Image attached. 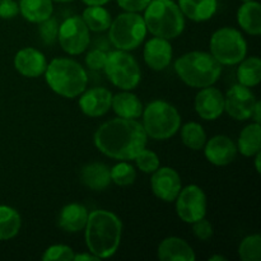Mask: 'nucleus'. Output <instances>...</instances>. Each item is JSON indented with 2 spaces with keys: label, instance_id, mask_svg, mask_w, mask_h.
Instances as JSON below:
<instances>
[{
  "label": "nucleus",
  "instance_id": "nucleus-1",
  "mask_svg": "<svg viewBox=\"0 0 261 261\" xmlns=\"http://www.w3.org/2000/svg\"><path fill=\"white\" fill-rule=\"evenodd\" d=\"M148 135L142 122L135 119L116 117L102 124L93 137L97 149L106 157L132 161L147 145Z\"/></svg>",
  "mask_w": 261,
  "mask_h": 261
},
{
  "label": "nucleus",
  "instance_id": "nucleus-2",
  "mask_svg": "<svg viewBox=\"0 0 261 261\" xmlns=\"http://www.w3.org/2000/svg\"><path fill=\"white\" fill-rule=\"evenodd\" d=\"M84 229L86 244L91 254L99 260L116 254L122 234V223L116 214L102 209L91 212Z\"/></svg>",
  "mask_w": 261,
  "mask_h": 261
},
{
  "label": "nucleus",
  "instance_id": "nucleus-3",
  "mask_svg": "<svg viewBox=\"0 0 261 261\" xmlns=\"http://www.w3.org/2000/svg\"><path fill=\"white\" fill-rule=\"evenodd\" d=\"M47 86L56 94L65 98L81 96L88 84L87 71L78 61L69 58H56L47 64L45 70Z\"/></svg>",
  "mask_w": 261,
  "mask_h": 261
},
{
  "label": "nucleus",
  "instance_id": "nucleus-4",
  "mask_svg": "<svg viewBox=\"0 0 261 261\" xmlns=\"http://www.w3.org/2000/svg\"><path fill=\"white\" fill-rule=\"evenodd\" d=\"M175 71L189 87L204 88L213 86L218 81L222 74V65L212 54L191 51L175 61Z\"/></svg>",
  "mask_w": 261,
  "mask_h": 261
},
{
  "label": "nucleus",
  "instance_id": "nucleus-5",
  "mask_svg": "<svg viewBox=\"0 0 261 261\" xmlns=\"http://www.w3.org/2000/svg\"><path fill=\"white\" fill-rule=\"evenodd\" d=\"M143 19L154 37L173 40L185 30V17L173 0H150Z\"/></svg>",
  "mask_w": 261,
  "mask_h": 261
},
{
  "label": "nucleus",
  "instance_id": "nucleus-6",
  "mask_svg": "<svg viewBox=\"0 0 261 261\" xmlns=\"http://www.w3.org/2000/svg\"><path fill=\"white\" fill-rule=\"evenodd\" d=\"M143 127L149 138L167 140L180 130L181 116L177 109L162 99H154L143 109Z\"/></svg>",
  "mask_w": 261,
  "mask_h": 261
},
{
  "label": "nucleus",
  "instance_id": "nucleus-7",
  "mask_svg": "<svg viewBox=\"0 0 261 261\" xmlns=\"http://www.w3.org/2000/svg\"><path fill=\"white\" fill-rule=\"evenodd\" d=\"M147 32V25L142 15L125 12L111 22L109 27V38L117 50L132 51L139 47Z\"/></svg>",
  "mask_w": 261,
  "mask_h": 261
},
{
  "label": "nucleus",
  "instance_id": "nucleus-8",
  "mask_svg": "<svg viewBox=\"0 0 261 261\" xmlns=\"http://www.w3.org/2000/svg\"><path fill=\"white\" fill-rule=\"evenodd\" d=\"M103 70L110 82L122 91H133L142 79L139 64L129 51L115 50L107 53Z\"/></svg>",
  "mask_w": 261,
  "mask_h": 261
},
{
  "label": "nucleus",
  "instance_id": "nucleus-9",
  "mask_svg": "<svg viewBox=\"0 0 261 261\" xmlns=\"http://www.w3.org/2000/svg\"><path fill=\"white\" fill-rule=\"evenodd\" d=\"M211 54L221 65H236L246 58L247 42L239 30L223 27L211 37Z\"/></svg>",
  "mask_w": 261,
  "mask_h": 261
},
{
  "label": "nucleus",
  "instance_id": "nucleus-10",
  "mask_svg": "<svg viewBox=\"0 0 261 261\" xmlns=\"http://www.w3.org/2000/svg\"><path fill=\"white\" fill-rule=\"evenodd\" d=\"M60 47L69 55H79L87 50L91 41L89 30L82 17H69L59 25Z\"/></svg>",
  "mask_w": 261,
  "mask_h": 261
},
{
  "label": "nucleus",
  "instance_id": "nucleus-11",
  "mask_svg": "<svg viewBox=\"0 0 261 261\" xmlns=\"http://www.w3.org/2000/svg\"><path fill=\"white\" fill-rule=\"evenodd\" d=\"M176 213L185 223H194L206 214V195L198 185L181 189L176 198Z\"/></svg>",
  "mask_w": 261,
  "mask_h": 261
},
{
  "label": "nucleus",
  "instance_id": "nucleus-12",
  "mask_svg": "<svg viewBox=\"0 0 261 261\" xmlns=\"http://www.w3.org/2000/svg\"><path fill=\"white\" fill-rule=\"evenodd\" d=\"M256 97L249 87L242 84H234L228 89L224 96V111L237 121H245L251 119Z\"/></svg>",
  "mask_w": 261,
  "mask_h": 261
},
{
  "label": "nucleus",
  "instance_id": "nucleus-13",
  "mask_svg": "<svg viewBox=\"0 0 261 261\" xmlns=\"http://www.w3.org/2000/svg\"><path fill=\"white\" fill-rule=\"evenodd\" d=\"M152 191L160 200L172 203L182 189V182L177 171L171 167H158L150 178Z\"/></svg>",
  "mask_w": 261,
  "mask_h": 261
},
{
  "label": "nucleus",
  "instance_id": "nucleus-14",
  "mask_svg": "<svg viewBox=\"0 0 261 261\" xmlns=\"http://www.w3.org/2000/svg\"><path fill=\"white\" fill-rule=\"evenodd\" d=\"M195 111L206 121H214L224 112V96L213 86L204 87L195 97Z\"/></svg>",
  "mask_w": 261,
  "mask_h": 261
},
{
  "label": "nucleus",
  "instance_id": "nucleus-15",
  "mask_svg": "<svg viewBox=\"0 0 261 261\" xmlns=\"http://www.w3.org/2000/svg\"><path fill=\"white\" fill-rule=\"evenodd\" d=\"M112 93L103 87L86 89L79 98L82 112L89 117L103 116L111 109Z\"/></svg>",
  "mask_w": 261,
  "mask_h": 261
},
{
  "label": "nucleus",
  "instance_id": "nucleus-16",
  "mask_svg": "<svg viewBox=\"0 0 261 261\" xmlns=\"http://www.w3.org/2000/svg\"><path fill=\"white\" fill-rule=\"evenodd\" d=\"M205 158L214 166H227L236 160L237 145L226 135H216L204 145Z\"/></svg>",
  "mask_w": 261,
  "mask_h": 261
},
{
  "label": "nucleus",
  "instance_id": "nucleus-17",
  "mask_svg": "<svg viewBox=\"0 0 261 261\" xmlns=\"http://www.w3.org/2000/svg\"><path fill=\"white\" fill-rule=\"evenodd\" d=\"M15 70L27 78H37L45 74L47 61L40 50L33 47H24L14 56Z\"/></svg>",
  "mask_w": 261,
  "mask_h": 261
},
{
  "label": "nucleus",
  "instance_id": "nucleus-18",
  "mask_svg": "<svg viewBox=\"0 0 261 261\" xmlns=\"http://www.w3.org/2000/svg\"><path fill=\"white\" fill-rule=\"evenodd\" d=\"M172 46L170 40L162 37H153L145 43L143 56L144 61L150 69L161 71L170 65L172 60Z\"/></svg>",
  "mask_w": 261,
  "mask_h": 261
},
{
  "label": "nucleus",
  "instance_id": "nucleus-19",
  "mask_svg": "<svg viewBox=\"0 0 261 261\" xmlns=\"http://www.w3.org/2000/svg\"><path fill=\"white\" fill-rule=\"evenodd\" d=\"M158 259L162 261H194L196 259L193 247L180 237L171 236L158 246Z\"/></svg>",
  "mask_w": 261,
  "mask_h": 261
},
{
  "label": "nucleus",
  "instance_id": "nucleus-20",
  "mask_svg": "<svg viewBox=\"0 0 261 261\" xmlns=\"http://www.w3.org/2000/svg\"><path fill=\"white\" fill-rule=\"evenodd\" d=\"M88 211L79 203H70L64 206L59 214L58 223L63 231L75 233L86 227L88 221Z\"/></svg>",
  "mask_w": 261,
  "mask_h": 261
},
{
  "label": "nucleus",
  "instance_id": "nucleus-21",
  "mask_svg": "<svg viewBox=\"0 0 261 261\" xmlns=\"http://www.w3.org/2000/svg\"><path fill=\"white\" fill-rule=\"evenodd\" d=\"M81 181L93 191H103L111 184L110 168L105 163H88L81 170Z\"/></svg>",
  "mask_w": 261,
  "mask_h": 261
},
{
  "label": "nucleus",
  "instance_id": "nucleus-22",
  "mask_svg": "<svg viewBox=\"0 0 261 261\" xmlns=\"http://www.w3.org/2000/svg\"><path fill=\"white\" fill-rule=\"evenodd\" d=\"M184 17L194 22L209 20L218 9V0H178Z\"/></svg>",
  "mask_w": 261,
  "mask_h": 261
},
{
  "label": "nucleus",
  "instance_id": "nucleus-23",
  "mask_svg": "<svg viewBox=\"0 0 261 261\" xmlns=\"http://www.w3.org/2000/svg\"><path fill=\"white\" fill-rule=\"evenodd\" d=\"M111 109L122 119H138L142 116L144 107L138 96L130 91H124L112 96Z\"/></svg>",
  "mask_w": 261,
  "mask_h": 261
},
{
  "label": "nucleus",
  "instance_id": "nucleus-24",
  "mask_svg": "<svg viewBox=\"0 0 261 261\" xmlns=\"http://www.w3.org/2000/svg\"><path fill=\"white\" fill-rule=\"evenodd\" d=\"M237 23L251 36L261 35V5L255 0L245 2L237 10Z\"/></svg>",
  "mask_w": 261,
  "mask_h": 261
},
{
  "label": "nucleus",
  "instance_id": "nucleus-25",
  "mask_svg": "<svg viewBox=\"0 0 261 261\" xmlns=\"http://www.w3.org/2000/svg\"><path fill=\"white\" fill-rule=\"evenodd\" d=\"M19 13L25 20L40 24L53 15V0H19Z\"/></svg>",
  "mask_w": 261,
  "mask_h": 261
},
{
  "label": "nucleus",
  "instance_id": "nucleus-26",
  "mask_svg": "<svg viewBox=\"0 0 261 261\" xmlns=\"http://www.w3.org/2000/svg\"><path fill=\"white\" fill-rule=\"evenodd\" d=\"M261 149V126L257 122L242 129L237 143V152L245 157H254Z\"/></svg>",
  "mask_w": 261,
  "mask_h": 261
},
{
  "label": "nucleus",
  "instance_id": "nucleus-27",
  "mask_svg": "<svg viewBox=\"0 0 261 261\" xmlns=\"http://www.w3.org/2000/svg\"><path fill=\"white\" fill-rule=\"evenodd\" d=\"M82 19L84 20L88 30L93 32H105L109 30L112 22L111 14L103 5H88L83 10Z\"/></svg>",
  "mask_w": 261,
  "mask_h": 261
},
{
  "label": "nucleus",
  "instance_id": "nucleus-28",
  "mask_svg": "<svg viewBox=\"0 0 261 261\" xmlns=\"http://www.w3.org/2000/svg\"><path fill=\"white\" fill-rule=\"evenodd\" d=\"M237 68V81L245 87H256L261 81V60L257 56L244 59Z\"/></svg>",
  "mask_w": 261,
  "mask_h": 261
},
{
  "label": "nucleus",
  "instance_id": "nucleus-29",
  "mask_svg": "<svg viewBox=\"0 0 261 261\" xmlns=\"http://www.w3.org/2000/svg\"><path fill=\"white\" fill-rule=\"evenodd\" d=\"M22 226L19 213L14 208L0 205V241L14 239Z\"/></svg>",
  "mask_w": 261,
  "mask_h": 261
},
{
  "label": "nucleus",
  "instance_id": "nucleus-30",
  "mask_svg": "<svg viewBox=\"0 0 261 261\" xmlns=\"http://www.w3.org/2000/svg\"><path fill=\"white\" fill-rule=\"evenodd\" d=\"M181 140L189 149L200 150L206 143V133L198 122H188L181 129Z\"/></svg>",
  "mask_w": 261,
  "mask_h": 261
},
{
  "label": "nucleus",
  "instance_id": "nucleus-31",
  "mask_svg": "<svg viewBox=\"0 0 261 261\" xmlns=\"http://www.w3.org/2000/svg\"><path fill=\"white\" fill-rule=\"evenodd\" d=\"M110 176H111V182H114L115 185L129 186L135 182L137 170L127 161H121L110 170Z\"/></svg>",
  "mask_w": 261,
  "mask_h": 261
},
{
  "label": "nucleus",
  "instance_id": "nucleus-32",
  "mask_svg": "<svg viewBox=\"0 0 261 261\" xmlns=\"http://www.w3.org/2000/svg\"><path fill=\"white\" fill-rule=\"evenodd\" d=\"M239 256L242 261H260L261 259V236L251 234L245 237L239 246Z\"/></svg>",
  "mask_w": 261,
  "mask_h": 261
},
{
  "label": "nucleus",
  "instance_id": "nucleus-33",
  "mask_svg": "<svg viewBox=\"0 0 261 261\" xmlns=\"http://www.w3.org/2000/svg\"><path fill=\"white\" fill-rule=\"evenodd\" d=\"M134 161L138 168L144 173H153L160 167V157L157 155V153L147 149V148L140 150L137 157L134 158Z\"/></svg>",
  "mask_w": 261,
  "mask_h": 261
},
{
  "label": "nucleus",
  "instance_id": "nucleus-34",
  "mask_svg": "<svg viewBox=\"0 0 261 261\" xmlns=\"http://www.w3.org/2000/svg\"><path fill=\"white\" fill-rule=\"evenodd\" d=\"M74 251L66 245H53L45 250L42 255L43 261H73Z\"/></svg>",
  "mask_w": 261,
  "mask_h": 261
},
{
  "label": "nucleus",
  "instance_id": "nucleus-35",
  "mask_svg": "<svg viewBox=\"0 0 261 261\" xmlns=\"http://www.w3.org/2000/svg\"><path fill=\"white\" fill-rule=\"evenodd\" d=\"M40 32L41 40L45 45H53L56 40H58V32H59V23L55 18L50 17L48 19L43 20L40 23Z\"/></svg>",
  "mask_w": 261,
  "mask_h": 261
},
{
  "label": "nucleus",
  "instance_id": "nucleus-36",
  "mask_svg": "<svg viewBox=\"0 0 261 261\" xmlns=\"http://www.w3.org/2000/svg\"><path fill=\"white\" fill-rule=\"evenodd\" d=\"M107 53L99 48L91 50L86 56V64L91 70H103L105 63H106Z\"/></svg>",
  "mask_w": 261,
  "mask_h": 261
},
{
  "label": "nucleus",
  "instance_id": "nucleus-37",
  "mask_svg": "<svg viewBox=\"0 0 261 261\" xmlns=\"http://www.w3.org/2000/svg\"><path fill=\"white\" fill-rule=\"evenodd\" d=\"M191 224H193V232L196 239L200 240V241H208L209 239H212V236H213V226H212L208 219H205V217Z\"/></svg>",
  "mask_w": 261,
  "mask_h": 261
},
{
  "label": "nucleus",
  "instance_id": "nucleus-38",
  "mask_svg": "<svg viewBox=\"0 0 261 261\" xmlns=\"http://www.w3.org/2000/svg\"><path fill=\"white\" fill-rule=\"evenodd\" d=\"M116 2L119 7L125 12L139 13L148 7L150 0H116Z\"/></svg>",
  "mask_w": 261,
  "mask_h": 261
},
{
  "label": "nucleus",
  "instance_id": "nucleus-39",
  "mask_svg": "<svg viewBox=\"0 0 261 261\" xmlns=\"http://www.w3.org/2000/svg\"><path fill=\"white\" fill-rule=\"evenodd\" d=\"M19 13V7L14 0H0V18L12 19Z\"/></svg>",
  "mask_w": 261,
  "mask_h": 261
},
{
  "label": "nucleus",
  "instance_id": "nucleus-40",
  "mask_svg": "<svg viewBox=\"0 0 261 261\" xmlns=\"http://www.w3.org/2000/svg\"><path fill=\"white\" fill-rule=\"evenodd\" d=\"M75 261H94V260H99L98 257L94 256L93 254H91V252H83V254H78V255H74V259Z\"/></svg>",
  "mask_w": 261,
  "mask_h": 261
},
{
  "label": "nucleus",
  "instance_id": "nucleus-41",
  "mask_svg": "<svg viewBox=\"0 0 261 261\" xmlns=\"http://www.w3.org/2000/svg\"><path fill=\"white\" fill-rule=\"evenodd\" d=\"M251 117L255 120V122H257V124H260L261 122V103H260V101H256V103H255L254 111H252Z\"/></svg>",
  "mask_w": 261,
  "mask_h": 261
},
{
  "label": "nucleus",
  "instance_id": "nucleus-42",
  "mask_svg": "<svg viewBox=\"0 0 261 261\" xmlns=\"http://www.w3.org/2000/svg\"><path fill=\"white\" fill-rule=\"evenodd\" d=\"M86 5H105L111 0H82Z\"/></svg>",
  "mask_w": 261,
  "mask_h": 261
},
{
  "label": "nucleus",
  "instance_id": "nucleus-43",
  "mask_svg": "<svg viewBox=\"0 0 261 261\" xmlns=\"http://www.w3.org/2000/svg\"><path fill=\"white\" fill-rule=\"evenodd\" d=\"M256 157H255V167H256V172L260 173V160H261V153L257 152Z\"/></svg>",
  "mask_w": 261,
  "mask_h": 261
},
{
  "label": "nucleus",
  "instance_id": "nucleus-44",
  "mask_svg": "<svg viewBox=\"0 0 261 261\" xmlns=\"http://www.w3.org/2000/svg\"><path fill=\"white\" fill-rule=\"evenodd\" d=\"M227 259L222 255H214V256L209 257V261H226Z\"/></svg>",
  "mask_w": 261,
  "mask_h": 261
},
{
  "label": "nucleus",
  "instance_id": "nucleus-45",
  "mask_svg": "<svg viewBox=\"0 0 261 261\" xmlns=\"http://www.w3.org/2000/svg\"><path fill=\"white\" fill-rule=\"evenodd\" d=\"M53 2H58V3H70L73 0H53Z\"/></svg>",
  "mask_w": 261,
  "mask_h": 261
},
{
  "label": "nucleus",
  "instance_id": "nucleus-46",
  "mask_svg": "<svg viewBox=\"0 0 261 261\" xmlns=\"http://www.w3.org/2000/svg\"><path fill=\"white\" fill-rule=\"evenodd\" d=\"M241 2H244V3H245V2H250V0H241Z\"/></svg>",
  "mask_w": 261,
  "mask_h": 261
}]
</instances>
